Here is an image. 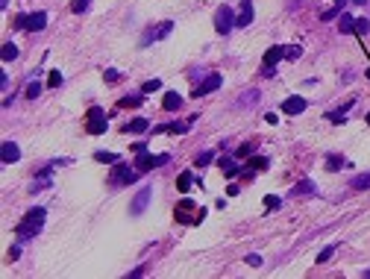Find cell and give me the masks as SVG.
I'll return each mask as SVG.
<instances>
[{
  "label": "cell",
  "instance_id": "42",
  "mask_svg": "<svg viewBox=\"0 0 370 279\" xmlns=\"http://www.w3.org/2000/svg\"><path fill=\"white\" fill-rule=\"evenodd\" d=\"M265 209H279V200L277 197H265Z\"/></svg>",
  "mask_w": 370,
  "mask_h": 279
},
{
  "label": "cell",
  "instance_id": "39",
  "mask_svg": "<svg viewBox=\"0 0 370 279\" xmlns=\"http://www.w3.org/2000/svg\"><path fill=\"white\" fill-rule=\"evenodd\" d=\"M244 262L250 265V268H259V265H262V256H256V253H250V256H247Z\"/></svg>",
  "mask_w": 370,
  "mask_h": 279
},
{
  "label": "cell",
  "instance_id": "25",
  "mask_svg": "<svg viewBox=\"0 0 370 279\" xmlns=\"http://www.w3.org/2000/svg\"><path fill=\"white\" fill-rule=\"evenodd\" d=\"M3 59H6V62H12V59H18V47H15L12 41H6V44H3Z\"/></svg>",
  "mask_w": 370,
  "mask_h": 279
},
{
  "label": "cell",
  "instance_id": "24",
  "mask_svg": "<svg viewBox=\"0 0 370 279\" xmlns=\"http://www.w3.org/2000/svg\"><path fill=\"white\" fill-rule=\"evenodd\" d=\"M191 180H194V177H191L188 171H183V174L177 177V188H180V191H188V188H191Z\"/></svg>",
  "mask_w": 370,
  "mask_h": 279
},
{
  "label": "cell",
  "instance_id": "18",
  "mask_svg": "<svg viewBox=\"0 0 370 279\" xmlns=\"http://www.w3.org/2000/svg\"><path fill=\"white\" fill-rule=\"evenodd\" d=\"M220 171H223L226 177H238V174H241V168L235 165V159H220Z\"/></svg>",
  "mask_w": 370,
  "mask_h": 279
},
{
  "label": "cell",
  "instance_id": "8",
  "mask_svg": "<svg viewBox=\"0 0 370 279\" xmlns=\"http://www.w3.org/2000/svg\"><path fill=\"white\" fill-rule=\"evenodd\" d=\"M135 168H129V165H121L118 162V168L112 171V186L118 188V186H129V183H135Z\"/></svg>",
  "mask_w": 370,
  "mask_h": 279
},
{
  "label": "cell",
  "instance_id": "41",
  "mask_svg": "<svg viewBox=\"0 0 370 279\" xmlns=\"http://www.w3.org/2000/svg\"><path fill=\"white\" fill-rule=\"evenodd\" d=\"M132 153H135V156L147 153V144H144V141H138V144H132Z\"/></svg>",
  "mask_w": 370,
  "mask_h": 279
},
{
  "label": "cell",
  "instance_id": "11",
  "mask_svg": "<svg viewBox=\"0 0 370 279\" xmlns=\"http://www.w3.org/2000/svg\"><path fill=\"white\" fill-rule=\"evenodd\" d=\"M18 159H21L18 144H15V141H3V147H0V162H3V165H12V162H18Z\"/></svg>",
  "mask_w": 370,
  "mask_h": 279
},
{
  "label": "cell",
  "instance_id": "33",
  "mask_svg": "<svg viewBox=\"0 0 370 279\" xmlns=\"http://www.w3.org/2000/svg\"><path fill=\"white\" fill-rule=\"evenodd\" d=\"M38 94H41V83H30V86H27V97H30V100H35Z\"/></svg>",
  "mask_w": 370,
  "mask_h": 279
},
{
  "label": "cell",
  "instance_id": "35",
  "mask_svg": "<svg viewBox=\"0 0 370 279\" xmlns=\"http://www.w3.org/2000/svg\"><path fill=\"white\" fill-rule=\"evenodd\" d=\"M103 80H106V83H118V80H121V74H118L115 68H109V71L103 74Z\"/></svg>",
  "mask_w": 370,
  "mask_h": 279
},
{
  "label": "cell",
  "instance_id": "14",
  "mask_svg": "<svg viewBox=\"0 0 370 279\" xmlns=\"http://www.w3.org/2000/svg\"><path fill=\"white\" fill-rule=\"evenodd\" d=\"M253 21V0H241V15L235 21V27H250Z\"/></svg>",
  "mask_w": 370,
  "mask_h": 279
},
{
  "label": "cell",
  "instance_id": "7",
  "mask_svg": "<svg viewBox=\"0 0 370 279\" xmlns=\"http://www.w3.org/2000/svg\"><path fill=\"white\" fill-rule=\"evenodd\" d=\"M279 59H285V47H271L268 53H265V59H262V77H274V65Z\"/></svg>",
  "mask_w": 370,
  "mask_h": 279
},
{
  "label": "cell",
  "instance_id": "16",
  "mask_svg": "<svg viewBox=\"0 0 370 279\" xmlns=\"http://www.w3.org/2000/svg\"><path fill=\"white\" fill-rule=\"evenodd\" d=\"M353 106H356V100H347L338 112H329V115H326V121H332V124H344V118H347V112H350Z\"/></svg>",
  "mask_w": 370,
  "mask_h": 279
},
{
  "label": "cell",
  "instance_id": "23",
  "mask_svg": "<svg viewBox=\"0 0 370 279\" xmlns=\"http://www.w3.org/2000/svg\"><path fill=\"white\" fill-rule=\"evenodd\" d=\"M268 165H271V162H268L265 156H256V159H250V162H247V168H250V174H253V171H262V168H268Z\"/></svg>",
  "mask_w": 370,
  "mask_h": 279
},
{
  "label": "cell",
  "instance_id": "1",
  "mask_svg": "<svg viewBox=\"0 0 370 279\" xmlns=\"http://www.w3.org/2000/svg\"><path fill=\"white\" fill-rule=\"evenodd\" d=\"M44 209L41 206H35V209H30L27 215H24V220L18 223V229H15V235L21 238V241H27V238H35L38 232H41V226H44Z\"/></svg>",
  "mask_w": 370,
  "mask_h": 279
},
{
  "label": "cell",
  "instance_id": "36",
  "mask_svg": "<svg viewBox=\"0 0 370 279\" xmlns=\"http://www.w3.org/2000/svg\"><path fill=\"white\" fill-rule=\"evenodd\" d=\"M159 86H162V83H159V80H147V83H144V89H141V92H144V94H150V92H159Z\"/></svg>",
  "mask_w": 370,
  "mask_h": 279
},
{
  "label": "cell",
  "instance_id": "32",
  "mask_svg": "<svg viewBox=\"0 0 370 279\" xmlns=\"http://www.w3.org/2000/svg\"><path fill=\"white\" fill-rule=\"evenodd\" d=\"M188 126H191V121H188V124H183V121H180V124H168V132L180 135V132H188Z\"/></svg>",
  "mask_w": 370,
  "mask_h": 279
},
{
  "label": "cell",
  "instance_id": "22",
  "mask_svg": "<svg viewBox=\"0 0 370 279\" xmlns=\"http://www.w3.org/2000/svg\"><path fill=\"white\" fill-rule=\"evenodd\" d=\"M350 188H353V191H365V188H370V174H362V177H356V180L350 183Z\"/></svg>",
  "mask_w": 370,
  "mask_h": 279
},
{
  "label": "cell",
  "instance_id": "12",
  "mask_svg": "<svg viewBox=\"0 0 370 279\" xmlns=\"http://www.w3.org/2000/svg\"><path fill=\"white\" fill-rule=\"evenodd\" d=\"M191 212H200V209L194 206V200H188V197H185L183 203L177 206V212H174V215H177V220H191V223H194V217H191Z\"/></svg>",
  "mask_w": 370,
  "mask_h": 279
},
{
  "label": "cell",
  "instance_id": "17",
  "mask_svg": "<svg viewBox=\"0 0 370 279\" xmlns=\"http://www.w3.org/2000/svg\"><path fill=\"white\" fill-rule=\"evenodd\" d=\"M162 106H165L168 112H177V109L183 106V97H180L177 92H168V94H165V100H162Z\"/></svg>",
  "mask_w": 370,
  "mask_h": 279
},
{
  "label": "cell",
  "instance_id": "3",
  "mask_svg": "<svg viewBox=\"0 0 370 279\" xmlns=\"http://www.w3.org/2000/svg\"><path fill=\"white\" fill-rule=\"evenodd\" d=\"M15 27H21V30H30V32H38L47 27V15L44 12H32V15H18L15 18Z\"/></svg>",
  "mask_w": 370,
  "mask_h": 279
},
{
  "label": "cell",
  "instance_id": "9",
  "mask_svg": "<svg viewBox=\"0 0 370 279\" xmlns=\"http://www.w3.org/2000/svg\"><path fill=\"white\" fill-rule=\"evenodd\" d=\"M171 27H174L171 21H162L159 27H153V30H147V32H144V38H141V44L147 47V44H153V41H159V38H165V35L171 32Z\"/></svg>",
  "mask_w": 370,
  "mask_h": 279
},
{
  "label": "cell",
  "instance_id": "4",
  "mask_svg": "<svg viewBox=\"0 0 370 279\" xmlns=\"http://www.w3.org/2000/svg\"><path fill=\"white\" fill-rule=\"evenodd\" d=\"M106 112L100 109V106H92L89 109V118H86V129L92 132V135H103L106 132Z\"/></svg>",
  "mask_w": 370,
  "mask_h": 279
},
{
  "label": "cell",
  "instance_id": "38",
  "mask_svg": "<svg viewBox=\"0 0 370 279\" xmlns=\"http://www.w3.org/2000/svg\"><path fill=\"white\" fill-rule=\"evenodd\" d=\"M212 159H215L212 153H200V156H197V168H206V165H209Z\"/></svg>",
  "mask_w": 370,
  "mask_h": 279
},
{
  "label": "cell",
  "instance_id": "21",
  "mask_svg": "<svg viewBox=\"0 0 370 279\" xmlns=\"http://www.w3.org/2000/svg\"><path fill=\"white\" fill-rule=\"evenodd\" d=\"M94 159H97V162H103V165H118V162H121V156H118V153H109V150H97V153H94Z\"/></svg>",
  "mask_w": 370,
  "mask_h": 279
},
{
  "label": "cell",
  "instance_id": "6",
  "mask_svg": "<svg viewBox=\"0 0 370 279\" xmlns=\"http://www.w3.org/2000/svg\"><path fill=\"white\" fill-rule=\"evenodd\" d=\"M150 197H153V188L150 186H144V188H138V194H135V200L129 203V212L138 217V215H144L147 212V206H150Z\"/></svg>",
  "mask_w": 370,
  "mask_h": 279
},
{
  "label": "cell",
  "instance_id": "40",
  "mask_svg": "<svg viewBox=\"0 0 370 279\" xmlns=\"http://www.w3.org/2000/svg\"><path fill=\"white\" fill-rule=\"evenodd\" d=\"M332 253H335V247H326L320 256H317V262H320V265H323V262H329V259H332Z\"/></svg>",
  "mask_w": 370,
  "mask_h": 279
},
{
  "label": "cell",
  "instance_id": "19",
  "mask_svg": "<svg viewBox=\"0 0 370 279\" xmlns=\"http://www.w3.org/2000/svg\"><path fill=\"white\" fill-rule=\"evenodd\" d=\"M294 197H308V194H314V183H308V180H303V183H297L294 186V191H291Z\"/></svg>",
  "mask_w": 370,
  "mask_h": 279
},
{
  "label": "cell",
  "instance_id": "43",
  "mask_svg": "<svg viewBox=\"0 0 370 279\" xmlns=\"http://www.w3.org/2000/svg\"><path fill=\"white\" fill-rule=\"evenodd\" d=\"M365 121H368V124H370V112H368V118H365Z\"/></svg>",
  "mask_w": 370,
  "mask_h": 279
},
{
  "label": "cell",
  "instance_id": "13",
  "mask_svg": "<svg viewBox=\"0 0 370 279\" xmlns=\"http://www.w3.org/2000/svg\"><path fill=\"white\" fill-rule=\"evenodd\" d=\"M282 112H285V115H300V112H306V100H303V97H288V100L282 103Z\"/></svg>",
  "mask_w": 370,
  "mask_h": 279
},
{
  "label": "cell",
  "instance_id": "29",
  "mask_svg": "<svg viewBox=\"0 0 370 279\" xmlns=\"http://www.w3.org/2000/svg\"><path fill=\"white\" fill-rule=\"evenodd\" d=\"M253 150H256V144H250V141H247V144H241V147L235 150V156H238V159H247V156H253Z\"/></svg>",
  "mask_w": 370,
  "mask_h": 279
},
{
  "label": "cell",
  "instance_id": "15",
  "mask_svg": "<svg viewBox=\"0 0 370 279\" xmlns=\"http://www.w3.org/2000/svg\"><path fill=\"white\" fill-rule=\"evenodd\" d=\"M144 129H150V121H147V118H135V121L123 124V132H126V135H132V132L138 135V132H144Z\"/></svg>",
  "mask_w": 370,
  "mask_h": 279
},
{
  "label": "cell",
  "instance_id": "20",
  "mask_svg": "<svg viewBox=\"0 0 370 279\" xmlns=\"http://www.w3.org/2000/svg\"><path fill=\"white\" fill-rule=\"evenodd\" d=\"M338 30L344 32V35H350V32H356V18H353V15H341V21H338Z\"/></svg>",
  "mask_w": 370,
  "mask_h": 279
},
{
  "label": "cell",
  "instance_id": "44",
  "mask_svg": "<svg viewBox=\"0 0 370 279\" xmlns=\"http://www.w3.org/2000/svg\"><path fill=\"white\" fill-rule=\"evenodd\" d=\"M356 3H365V0H356Z\"/></svg>",
  "mask_w": 370,
  "mask_h": 279
},
{
  "label": "cell",
  "instance_id": "34",
  "mask_svg": "<svg viewBox=\"0 0 370 279\" xmlns=\"http://www.w3.org/2000/svg\"><path fill=\"white\" fill-rule=\"evenodd\" d=\"M326 165H329V171H341L344 159H341V156H329V159H326Z\"/></svg>",
  "mask_w": 370,
  "mask_h": 279
},
{
  "label": "cell",
  "instance_id": "28",
  "mask_svg": "<svg viewBox=\"0 0 370 279\" xmlns=\"http://www.w3.org/2000/svg\"><path fill=\"white\" fill-rule=\"evenodd\" d=\"M356 32H359V35H368V32H370V21H368V18H356Z\"/></svg>",
  "mask_w": 370,
  "mask_h": 279
},
{
  "label": "cell",
  "instance_id": "26",
  "mask_svg": "<svg viewBox=\"0 0 370 279\" xmlns=\"http://www.w3.org/2000/svg\"><path fill=\"white\" fill-rule=\"evenodd\" d=\"M141 100H144L141 94H126V97L121 100V106H123V109H132V106H138Z\"/></svg>",
  "mask_w": 370,
  "mask_h": 279
},
{
  "label": "cell",
  "instance_id": "2",
  "mask_svg": "<svg viewBox=\"0 0 370 279\" xmlns=\"http://www.w3.org/2000/svg\"><path fill=\"white\" fill-rule=\"evenodd\" d=\"M171 162V156L168 153H159V156H150V153H141V156H135V171L138 174H147V171H153V168H159V165H168Z\"/></svg>",
  "mask_w": 370,
  "mask_h": 279
},
{
  "label": "cell",
  "instance_id": "30",
  "mask_svg": "<svg viewBox=\"0 0 370 279\" xmlns=\"http://www.w3.org/2000/svg\"><path fill=\"white\" fill-rule=\"evenodd\" d=\"M89 6H92V0H74V3H71V12H77V15H80V12H86Z\"/></svg>",
  "mask_w": 370,
  "mask_h": 279
},
{
  "label": "cell",
  "instance_id": "37",
  "mask_svg": "<svg viewBox=\"0 0 370 279\" xmlns=\"http://www.w3.org/2000/svg\"><path fill=\"white\" fill-rule=\"evenodd\" d=\"M341 9H344V6H341V3H335V6H332V9H329V12H323V21H332V18H335V15H338Z\"/></svg>",
  "mask_w": 370,
  "mask_h": 279
},
{
  "label": "cell",
  "instance_id": "31",
  "mask_svg": "<svg viewBox=\"0 0 370 279\" xmlns=\"http://www.w3.org/2000/svg\"><path fill=\"white\" fill-rule=\"evenodd\" d=\"M47 86H50V89H59V86H62V74H59V71H50V77H47Z\"/></svg>",
  "mask_w": 370,
  "mask_h": 279
},
{
  "label": "cell",
  "instance_id": "45",
  "mask_svg": "<svg viewBox=\"0 0 370 279\" xmlns=\"http://www.w3.org/2000/svg\"><path fill=\"white\" fill-rule=\"evenodd\" d=\"M368 77H370V68H368Z\"/></svg>",
  "mask_w": 370,
  "mask_h": 279
},
{
  "label": "cell",
  "instance_id": "27",
  "mask_svg": "<svg viewBox=\"0 0 370 279\" xmlns=\"http://www.w3.org/2000/svg\"><path fill=\"white\" fill-rule=\"evenodd\" d=\"M300 56H303V47H300V44L285 47V59H300Z\"/></svg>",
  "mask_w": 370,
  "mask_h": 279
},
{
  "label": "cell",
  "instance_id": "5",
  "mask_svg": "<svg viewBox=\"0 0 370 279\" xmlns=\"http://www.w3.org/2000/svg\"><path fill=\"white\" fill-rule=\"evenodd\" d=\"M235 21H238V18L232 15L229 6H220V9L215 12V30L220 32V35H229V30L235 27Z\"/></svg>",
  "mask_w": 370,
  "mask_h": 279
},
{
  "label": "cell",
  "instance_id": "10",
  "mask_svg": "<svg viewBox=\"0 0 370 279\" xmlns=\"http://www.w3.org/2000/svg\"><path fill=\"white\" fill-rule=\"evenodd\" d=\"M215 89H220V74H209V77L194 89V97H206V94L215 92Z\"/></svg>",
  "mask_w": 370,
  "mask_h": 279
}]
</instances>
